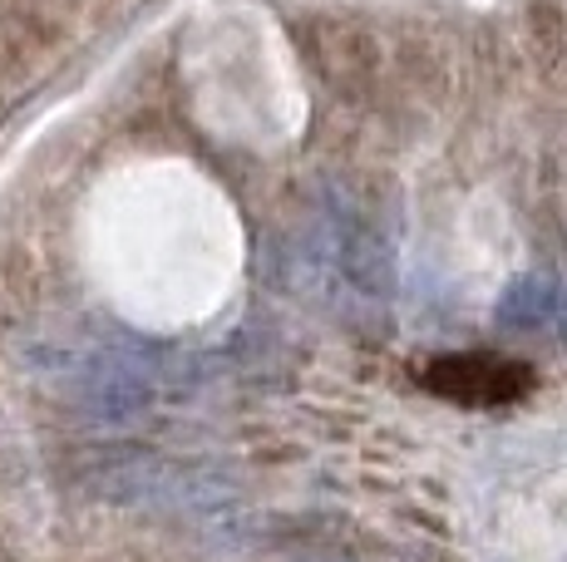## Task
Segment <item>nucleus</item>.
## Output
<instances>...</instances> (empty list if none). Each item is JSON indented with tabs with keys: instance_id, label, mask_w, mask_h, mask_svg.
Instances as JSON below:
<instances>
[{
	"instance_id": "f257e3e1",
	"label": "nucleus",
	"mask_w": 567,
	"mask_h": 562,
	"mask_svg": "<svg viewBox=\"0 0 567 562\" xmlns=\"http://www.w3.org/2000/svg\"><path fill=\"white\" fill-rule=\"evenodd\" d=\"M424 385L460 405H504L528 391L533 371L523 361H504V355H444L424 371Z\"/></svg>"
},
{
	"instance_id": "f03ea898",
	"label": "nucleus",
	"mask_w": 567,
	"mask_h": 562,
	"mask_svg": "<svg viewBox=\"0 0 567 562\" xmlns=\"http://www.w3.org/2000/svg\"><path fill=\"white\" fill-rule=\"evenodd\" d=\"M498 326L504 331H558L567 326V291L553 277H518L498 301Z\"/></svg>"
}]
</instances>
